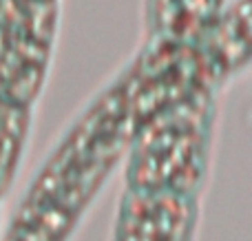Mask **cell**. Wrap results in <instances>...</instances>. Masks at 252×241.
I'll use <instances>...</instances> for the list:
<instances>
[{
  "instance_id": "1",
  "label": "cell",
  "mask_w": 252,
  "mask_h": 241,
  "mask_svg": "<svg viewBox=\"0 0 252 241\" xmlns=\"http://www.w3.org/2000/svg\"><path fill=\"white\" fill-rule=\"evenodd\" d=\"M130 135L133 120L118 73L62 131L13 212L71 241L111 173L124 162Z\"/></svg>"
},
{
  "instance_id": "2",
  "label": "cell",
  "mask_w": 252,
  "mask_h": 241,
  "mask_svg": "<svg viewBox=\"0 0 252 241\" xmlns=\"http://www.w3.org/2000/svg\"><path fill=\"white\" fill-rule=\"evenodd\" d=\"M219 93L199 91L144 120L124 155L126 188L199 199L217 133Z\"/></svg>"
},
{
  "instance_id": "3",
  "label": "cell",
  "mask_w": 252,
  "mask_h": 241,
  "mask_svg": "<svg viewBox=\"0 0 252 241\" xmlns=\"http://www.w3.org/2000/svg\"><path fill=\"white\" fill-rule=\"evenodd\" d=\"M60 0H0V97L35 109L60 35Z\"/></svg>"
},
{
  "instance_id": "4",
  "label": "cell",
  "mask_w": 252,
  "mask_h": 241,
  "mask_svg": "<svg viewBox=\"0 0 252 241\" xmlns=\"http://www.w3.org/2000/svg\"><path fill=\"white\" fill-rule=\"evenodd\" d=\"M120 80L133 131L144 120L195 93L217 91L208 78L197 42L144 38L133 60L120 71Z\"/></svg>"
},
{
  "instance_id": "5",
  "label": "cell",
  "mask_w": 252,
  "mask_h": 241,
  "mask_svg": "<svg viewBox=\"0 0 252 241\" xmlns=\"http://www.w3.org/2000/svg\"><path fill=\"white\" fill-rule=\"evenodd\" d=\"M199 202L124 188L111 241H195Z\"/></svg>"
},
{
  "instance_id": "6",
  "label": "cell",
  "mask_w": 252,
  "mask_h": 241,
  "mask_svg": "<svg viewBox=\"0 0 252 241\" xmlns=\"http://www.w3.org/2000/svg\"><path fill=\"white\" fill-rule=\"evenodd\" d=\"M197 47L217 91L244 73L250 62V0H232Z\"/></svg>"
},
{
  "instance_id": "7",
  "label": "cell",
  "mask_w": 252,
  "mask_h": 241,
  "mask_svg": "<svg viewBox=\"0 0 252 241\" xmlns=\"http://www.w3.org/2000/svg\"><path fill=\"white\" fill-rule=\"evenodd\" d=\"M232 0H144V38L197 42Z\"/></svg>"
},
{
  "instance_id": "8",
  "label": "cell",
  "mask_w": 252,
  "mask_h": 241,
  "mask_svg": "<svg viewBox=\"0 0 252 241\" xmlns=\"http://www.w3.org/2000/svg\"><path fill=\"white\" fill-rule=\"evenodd\" d=\"M33 109L0 97V202L9 195L27 155Z\"/></svg>"
}]
</instances>
